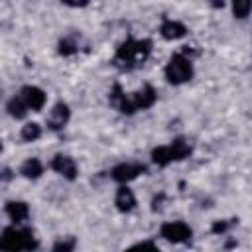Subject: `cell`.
<instances>
[{
    "instance_id": "ac0fdd59",
    "label": "cell",
    "mask_w": 252,
    "mask_h": 252,
    "mask_svg": "<svg viewBox=\"0 0 252 252\" xmlns=\"http://www.w3.org/2000/svg\"><path fill=\"white\" fill-rule=\"evenodd\" d=\"M75 51H77V45H75L71 39H63V41L59 43V53L71 55V53H75Z\"/></svg>"
},
{
    "instance_id": "7402d4cb",
    "label": "cell",
    "mask_w": 252,
    "mask_h": 252,
    "mask_svg": "<svg viewBox=\"0 0 252 252\" xmlns=\"http://www.w3.org/2000/svg\"><path fill=\"white\" fill-rule=\"evenodd\" d=\"M207 2H209L213 8H222V6H224V0H207Z\"/></svg>"
},
{
    "instance_id": "6da1fadb",
    "label": "cell",
    "mask_w": 252,
    "mask_h": 252,
    "mask_svg": "<svg viewBox=\"0 0 252 252\" xmlns=\"http://www.w3.org/2000/svg\"><path fill=\"white\" fill-rule=\"evenodd\" d=\"M150 49H152V43H150L148 39H142V41L128 39V41H124V43L118 47L116 61L122 63L124 67H132V65H136V63H142V61L150 55Z\"/></svg>"
},
{
    "instance_id": "44dd1931",
    "label": "cell",
    "mask_w": 252,
    "mask_h": 252,
    "mask_svg": "<svg viewBox=\"0 0 252 252\" xmlns=\"http://www.w3.org/2000/svg\"><path fill=\"white\" fill-rule=\"evenodd\" d=\"M53 248H55V250H71V248H73V240H71V242H63V240H61V242H57Z\"/></svg>"
},
{
    "instance_id": "7c38bea8",
    "label": "cell",
    "mask_w": 252,
    "mask_h": 252,
    "mask_svg": "<svg viewBox=\"0 0 252 252\" xmlns=\"http://www.w3.org/2000/svg\"><path fill=\"white\" fill-rule=\"evenodd\" d=\"M20 173H22L24 177H28V179H37V177L43 173V167H41L39 159H28V161L22 165Z\"/></svg>"
},
{
    "instance_id": "30bf717a",
    "label": "cell",
    "mask_w": 252,
    "mask_h": 252,
    "mask_svg": "<svg viewBox=\"0 0 252 252\" xmlns=\"http://www.w3.org/2000/svg\"><path fill=\"white\" fill-rule=\"evenodd\" d=\"M6 213L14 222H24L30 215V209L24 201H10V203H6Z\"/></svg>"
},
{
    "instance_id": "277c9868",
    "label": "cell",
    "mask_w": 252,
    "mask_h": 252,
    "mask_svg": "<svg viewBox=\"0 0 252 252\" xmlns=\"http://www.w3.org/2000/svg\"><path fill=\"white\" fill-rule=\"evenodd\" d=\"M159 234H161L165 240L177 244V242H185V240L191 238V228H189L185 222L175 220V222H165V224L161 226Z\"/></svg>"
},
{
    "instance_id": "4fadbf2b",
    "label": "cell",
    "mask_w": 252,
    "mask_h": 252,
    "mask_svg": "<svg viewBox=\"0 0 252 252\" xmlns=\"http://www.w3.org/2000/svg\"><path fill=\"white\" fill-rule=\"evenodd\" d=\"M152 159L158 163V165H167L169 161H173V152H171V146H161L158 150L152 152Z\"/></svg>"
},
{
    "instance_id": "9c48e42d",
    "label": "cell",
    "mask_w": 252,
    "mask_h": 252,
    "mask_svg": "<svg viewBox=\"0 0 252 252\" xmlns=\"http://www.w3.org/2000/svg\"><path fill=\"white\" fill-rule=\"evenodd\" d=\"M114 203H116L118 211H122V213H130V211L134 209V205H136V197H134V193H132L128 187H120L118 193H116Z\"/></svg>"
},
{
    "instance_id": "d6986e66",
    "label": "cell",
    "mask_w": 252,
    "mask_h": 252,
    "mask_svg": "<svg viewBox=\"0 0 252 252\" xmlns=\"http://www.w3.org/2000/svg\"><path fill=\"white\" fill-rule=\"evenodd\" d=\"M12 177H14V173L10 167H0V181H10Z\"/></svg>"
},
{
    "instance_id": "ba28073f",
    "label": "cell",
    "mask_w": 252,
    "mask_h": 252,
    "mask_svg": "<svg viewBox=\"0 0 252 252\" xmlns=\"http://www.w3.org/2000/svg\"><path fill=\"white\" fill-rule=\"evenodd\" d=\"M51 167L57 173H61L63 177H67V179H75L77 177V165H75L73 158H69V156H55L53 161H51Z\"/></svg>"
},
{
    "instance_id": "603a6c76",
    "label": "cell",
    "mask_w": 252,
    "mask_h": 252,
    "mask_svg": "<svg viewBox=\"0 0 252 252\" xmlns=\"http://www.w3.org/2000/svg\"><path fill=\"white\" fill-rule=\"evenodd\" d=\"M0 150H2V144H0Z\"/></svg>"
},
{
    "instance_id": "9a60e30c",
    "label": "cell",
    "mask_w": 252,
    "mask_h": 252,
    "mask_svg": "<svg viewBox=\"0 0 252 252\" xmlns=\"http://www.w3.org/2000/svg\"><path fill=\"white\" fill-rule=\"evenodd\" d=\"M171 152H173V158L175 159H183V158H187L189 154H191V146L185 142V140H175L173 144H171Z\"/></svg>"
},
{
    "instance_id": "5b68a950",
    "label": "cell",
    "mask_w": 252,
    "mask_h": 252,
    "mask_svg": "<svg viewBox=\"0 0 252 252\" xmlns=\"http://www.w3.org/2000/svg\"><path fill=\"white\" fill-rule=\"evenodd\" d=\"M69 120V106L65 102H57L51 110H49V116H47V126L51 130H59L67 124Z\"/></svg>"
},
{
    "instance_id": "e0dca14e",
    "label": "cell",
    "mask_w": 252,
    "mask_h": 252,
    "mask_svg": "<svg viewBox=\"0 0 252 252\" xmlns=\"http://www.w3.org/2000/svg\"><path fill=\"white\" fill-rule=\"evenodd\" d=\"M232 12L236 18H246L250 14V0H232Z\"/></svg>"
},
{
    "instance_id": "5bb4252c",
    "label": "cell",
    "mask_w": 252,
    "mask_h": 252,
    "mask_svg": "<svg viewBox=\"0 0 252 252\" xmlns=\"http://www.w3.org/2000/svg\"><path fill=\"white\" fill-rule=\"evenodd\" d=\"M28 106H26V102H24V98L20 96V98H12L10 102H8V112L14 116V118H24L26 114H28Z\"/></svg>"
},
{
    "instance_id": "ffe728a7",
    "label": "cell",
    "mask_w": 252,
    "mask_h": 252,
    "mask_svg": "<svg viewBox=\"0 0 252 252\" xmlns=\"http://www.w3.org/2000/svg\"><path fill=\"white\" fill-rule=\"evenodd\" d=\"M67 6H73V8H81V6H87L89 0H63Z\"/></svg>"
},
{
    "instance_id": "2e32d148",
    "label": "cell",
    "mask_w": 252,
    "mask_h": 252,
    "mask_svg": "<svg viewBox=\"0 0 252 252\" xmlns=\"http://www.w3.org/2000/svg\"><path fill=\"white\" fill-rule=\"evenodd\" d=\"M41 136V128H39V124H35V122H30V124H26L24 128H22V138L26 140V142H33V140H37Z\"/></svg>"
},
{
    "instance_id": "8992f818",
    "label": "cell",
    "mask_w": 252,
    "mask_h": 252,
    "mask_svg": "<svg viewBox=\"0 0 252 252\" xmlns=\"http://www.w3.org/2000/svg\"><path fill=\"white\" fill-rule=\"evenodd\" d=\"M22 98L28 108L32 110H41L45 104V93L37 87H24L22 89Z\"/></svg>"
},
{
    "instance_id": "8fae6325",
    "label": "cell",
    "mask_w": 252,
    "mask_h": 252,
    "mask_svg": "<svg viewBox=\"0 0 252 252\" xmlns=\"http://www.w3.org/2000/svg\"><path fill=\"white\" fill-rule=\"evenodd\" d=\"M159 32H161V35H163L165 39H179V37H183V35H185L187 28H185L181 22L167 20V22H163V24H161Z\"/></svg>"
},
{
    "instance_id": "7a4b0ae2",
    "label": "cell",
    "mask_w": 252,
    "mask_h": 252,
    "mask_svg": "<svg viewBox=\"0 0 252 252\" xmlns=\"http://www.w3.org/2000/svg\"><path fill=\"white\" fill-rule=\"evenodd\" d=\"M37 242L28 228H4L0 234V250H32Z\"/></svg>"
},
{
    "instance_id": "52a82bcc",
    "label": "cell",
    "mask_w": 252,
    "mask_h": 252,
    "mask_svg": "<svg viewBox=\"0 0 252 252\" xmlns=\"http://www.w3.org/2000/svg\"><path fill=\"white\" fill-rule=\"evenodd\" d=\"M144 171V165H136V163H120L112 169V179L120 181V183H126V181H132L136 179L140 173Z\"/></svg>"
},
{
    "instance_id": "3957f363",
    "label": "cell",
    "mask_w": 252,
    "mask_h": 252,
    "mask_svg": "<svg viewBox=\"0 0 252 252\" xmlns=\"http://www.w3.org/2000/svg\"><path fill=\"white\" fill-rule=\"evenodd\" d=\"M193 75V67H191V61L181 55V53H175L169 63L165 65V79L173 85H181V83H187Z\"/></svg>"
}]
</instances>
